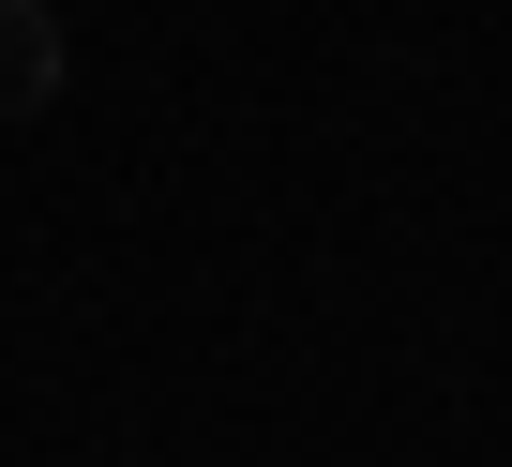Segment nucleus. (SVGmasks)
I'll list each match as a JSON object with an SVG mask.
<instances>
[{
	"label": "nucleus",
	"instance_id": "nucleus-1",
	"mask_svg": "<svg viewBox=\"0 0 512 467\" xmlns=\"http://www.w3.org/2000/svg\"><path fill=\"white\" fill-rule=\"evenodd\" d=\"M46 106H61V16L0 0V121H46Z\"/></svg>",
	"mask_w": 512,
	"mask_h": 467
}]
</instances>
